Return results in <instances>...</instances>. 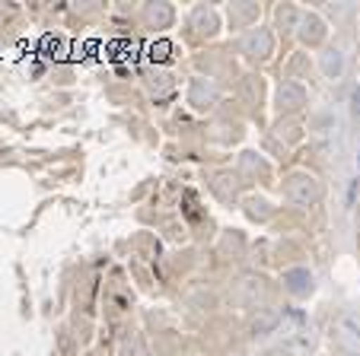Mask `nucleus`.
<instances>
[{"label": "nucleus", "instance_id": "5", "mask_svg": "<svg viewBox=\"0 0 360 356\" xmlns=\"http://www.w3.org/2000/svg\"><path fill=\"white\" fill-rule=\"evenodd\" d=\"M306 105V86L297 80H281L274 89V108L278 112H297Z\"/></svg>", "mask_w": 360, "mask_h": 356}, {"label": "nucleus", "instance_id": "4", "mask_svg": "<svg viewBox=\"0 0 360 356\" xmlns=\"http://www.w3.org/2000/svg\"><path fill=\"white\" fill-rule=\"evenodd\" d=\"M281 283H284V289L293 299H306V296H313V289H316V274L309 268H303V264H297V268L284 270Z\"/></svg>", "mask_w": 360, "mask_h": 356}, {"label": "nucleus", "instance_id": "14", "mask_svg": "<svg viewBox=\"0 0 360 356\" xmlns=\"http://www.w3.org/2000/svg\"><path fill=\"white\" fill-rule=\"evenodd\" d=\"M300 10L297 7H278V29L281 32H297L300 26Z\"/></svg>", "mask_w": 360, "mask_h": 356}, {"label": "nucleus", "instance_id": "17", "mask_svg": "<svg viewBox=\"0 0 360 356\" xmlns=\"http://www.w3.org/2000/svg\"><path fill=\"white\" fill-rule=\"evenodd\" d=\"M347 112H351L354 121H360V83L351 86V95H347Z\"/></svg>", "mask_w": 360, "mask_h": 356}, {"label": "nucleus", "instance_id": "9", "mask_svg": "<svg viewBox=\"0 0 360 356\" xmlns=\"http://www.w3.org/2000/svg\"><path fill=\"white\" fill-rule=\"evenodd\" d=\"M335 331H338V341L347 350H357L360 353V315H341Z\"/></svg>", "mask_w": 360, "mask_h": 356}, {"label": "nucleus", "instance_id": "18", "mask_svg": "<svg viewBox=\"0 0 360 356\" xmlns=\"http://www.w3.org/2000/svg\"><path fill=\"white\" fill-rule=\"evenodd\" d=\"M243 166L245 169H259V172H265V159H255V153H243Z\"/></svg>", "mask_w": 360, "mask_h": 356}, {"label": "nucleus", "instance_id": "16", "mask_svg": "<svg viewBox=\"0 0 360 356\" xmlns=\"http://www.w3.org/2000/svg\"><path fill=\"white\" fill-rule=\"evenodd\" d=\"M245 213L252 216V220H268V201L265 197H252V201H245Z\"/></svg>", "mask_w": 360, "mask_h": 356}, {"label": "nucleus", "instance_id": "3", "mask_svg": "<svg viewBox=\"0 0 360 356\" xmlns=\"http://www.w3.org/2000/svg\"><path fill=\"white\" fill-rule=\"evenodd\" d=\"M220 99V89L214 80H207V77H191L188 80V105L198 108V112H207V108H214Z\"/></svg>", "mask_w": 360, "mask_h": 356}, {"label": "nucleus", "instance_id": "7", "mask_svg": "<svg viewBox=\"0 0 360 356\" xmlns=\"http://www.w3.org/2000/svg\"><path fill=\"white\" fill-rule=\"evenodd\" d=\"M326 35H328V26L319 13H303L300 16L297 39L303 41V45H319V41H326Z\"/></svg>", "mask_w": 360, "mask_h": 356}, {"label": "nucleus", "instance_id": "13", "mask_svg": "<svg viewBox=\"0 0 360 356\" xmlns=\"http://www.w3.org/2000/svg\"><path fill=\"white\" fill-rule=\"evenodd\" d=\"M313 347H316V337L309 331H290L284 341V350H290V353H309Z\"/></svg>", "mask_w": 360, "mask_h": 356}, {"label": "nucleus", "instance_id": "2", "mask_svg": "<svg viewBox=\"0 0 360 356\" xmlns=\"http://www.w3.org/2000/svg\"><path fill=\"white\" fill-rule=\"evenodd\" d=\"M239 51H243L249 61H268V58H271V51H274L271 29H265V26L249 29V32L243 35V41H239Z\"/></svg>", "mask_w": 360, "mask_h": 356}, {"label": "nucleus", "instance_id": "12", "mask_svg": "<svg viewBox=\"0 0 360 356\" xmlns=\"http://www.w3.org/2000/svg\"><path fill=\"white\" fill-rule=\"evenodd\" d=\"M278 324H281V312L278 309H262L259 318L252 322V334H255V337H268V334H274V331H278Z\"/></svg>", "mask_w": 360, "mask_h": 356}, {"label": "nucleus", "instance_id": "8", "mask_svg": "<svg viewBox=\"0 0 360 356\" xmlns=\"http://www.w3.org/2000/svg\"><path fill=\"white\" fill-rule=\"evenodd\" d=\"M188 22H191V29H195L198 35H207V39L220 32V13L214 7H207V4H201V7L191 10Z\"/></svg>", "mask_w": 360, "mask_h": 356}, {"label": "nucleus", "instance_id": "6", "mask_svg": "<svg viewBox=\"0 0 360 356\" xmlns=\"http://www.w3.org/2000/svg\"><path fill=\"white\" fill-rule=\"evenodd\" d=\"M319 74L326 77V80H332V83L345 80V74H347V54L341 51V48H326V51L319 54Z\"/></svg>", "mask_w": 360, "mask_h": 356}, {"label": "nucleus", "instance_id": "11", "mask_svg": "<svg viewBox=\"0 0 360 356\" xmlns=\"http://www.w3.org/2000/svg\"><path fill=\"white\" fill-rule=\"evenodd\" d=\"M259 13L262 7L259 4H230V22L233 29H255V22H259Z\"/></svg>", "mask_w": 360, "mask_h": 356}, {"label": "nucleus", "instance_id": "15", "mask_svg": "<svg viewBox=\"0 0 360 356\" xmlns=\"http://www.w3.org/2000/svg\"><path fill=\"white\" fill-rule=\"evenodd\" d=\"M122 356H147V343L141 334H128L122 341Z\"/></svg>", "mask_w": 360, "mask_h": 356}, {"label": "nucleus", "instance_id": "1", "mask_svg": "<svg viewBox=\"0 0 360 356\" xmlns=\"http://www.w3.org/2000/svg\"><path fill=\"white\" fill-rule=\"evenodd\" d=\"M284 197L290 204H297V207H313V204H319L322 197H326V188H322V182L316 175L293 172L284 182Z\"/></svg>", "mask_w": 360, "mask_h": 356}, {"label": "nucleus", "instance_id": "10", "mask_svg": "<svg viewBox=\"0 0 360 356\" xmlns=\"http://www.w3.org/2000/svg\"><path fill=\"white\" fill-rule=\"evenodd\" d=\"M143 20H147L150 29H169L172 20H176V10H172V4H147Z\"/></svg>", "mask_w": 360, "mask_h": 356}]
</instances>
